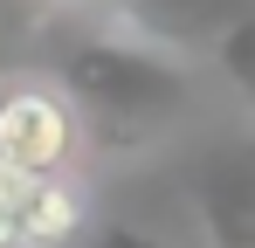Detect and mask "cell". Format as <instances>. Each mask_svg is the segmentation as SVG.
Segmentation results:
<instances>
[{"label":"cell","mask_w":255,"mask_h":248,"mask_svg":"<svg viewBox=\"0 0 255 248\" xmlns=\"http://www.w3.org/2000/svg\"><path fill=\"white\" fill-rule=\"evenodd\" d=\"M76 152H83V104L69 97V83L42 69L0 76V159L48 179V172H76Z\"/></svg>","instance_id":"1"},{"label":"cell","mask_w":255,"mask_h":248,"mask_svg":"<svg viewBox=\"0 0 255 248\" xmlns=\"http://www.w3.org/2000/svg\"><path fill=\"white\" fill-rule=\"evenodd\" d=\"M97 221V193L83 172H48L21 200V248H69Z\"/></svg>","instance_id":"2"},{"label":"cell","mask_w":255,"mask_h":248,"mask_svg":"<svg viewBox=\"0 0 255 248\" xmlns=\"http://www.w3.org/2000/svg\"><path fill=\"white\" fill-rule=\"evenodd\" d=\"M28 193H35V172H21L14 159H0V214H21Z\"/></svg>","instance_id":"3"},{"label":"cell","mask_w":255,"mask_h":248,"mask_svg":"<svg viewBox=\"0 0 255 248\" xmlns=\"http://www.w3.org/2000/svg\"><path fill=\"white\" fill-rule=\"evenodd\" d=\"M0 248H21V214H0Z\"/></svg>","instance_id":"4"}]
</instances>
